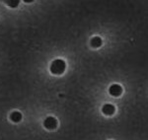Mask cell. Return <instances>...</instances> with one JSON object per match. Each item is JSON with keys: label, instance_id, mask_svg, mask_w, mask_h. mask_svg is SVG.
Returning <instances> with one entry per match:
<instances>
[{"label": "cell", "instance_id": "6da1fadb", "mask_svg": "<svg viewBox=\"0 0 148 140\" xmlns=\"http://www.w3.org/2000/svg\"><path fill=\"white\" fill-rule=\"evenodd\" d=\"M66 63L62 59H56L51 64V72L54 75H60L65 71Z\"/></svg>", "mask_w": 148, "mask_h": 140}, {"label": "cell", "instance_id": "7a4b0ae2", "mask_svg": "<svg viewBox=\"0 0 148 140\" xmlns=\"http://www.w3.org/2000/svg\"><path fill=\"white\" fill-rule=\"evenodd\" d=\"M44 126L46 127L47 129L52 130V129H56L57 126V120L56 118H54L53 117H49L45 120L44 122Z\"/></svg>", "mask_w": 148, "mask_h": 140}, {"label": "cell", "instance_id": "3957f363", "mask_svg": "<svg viewBox=\"0 0 148 140\" xmlns=\"http://www.w3.org/2000/svg\"><path fill=\"white\" fill-rule=\"evenodd\" d=\"M109 92L112 96L114 97H119L123 94V88H121V85H118V84H114L110 87L109 89Z\"/></svg>", "mask_w": 148, "mask_h": 140}, {"label": "cell", "instance_id": "277c9868", "mask_svg": "<svg viewBox=\"0 0 148 140\" xmlns=\"http://www.w3.org/2000/svg\"><path fill=\"white\" fill-rule=\"evenodd\" d=\"M102 111L106 115H113L114 111H116V108H114V106L111 105V104H106V105L103 106Z\"/></svg>", "mask_w": 148, "mask_h": 140}, {"label": "cell", "instance_id": "5b68a950", "mask_svg": "<svg viewBox=\"0 0 148 140\" xmlns=\"http://www.w3.org/2000/svg\"><path fill=\"white\" fill-rule=\"evenodd\" d=\"M10 120L13 122H19L22 120V113L20 111H13L10 115Z\"/></svg>", "mask_w": 148, "mask_h": 140}, {"label": "cell", "instance_id": "8992f818", "mask_svg": "<svg viewBox=\"0 0 148 140\" xmlns=\"http://www.w3.org/2000/svg\"><path fill=\"white\" fill-rule=\"evenodd\" d=\"M102 44H103V42H102V39L100 37H94L91 40V46L93 47H95V48L100 47L102 46Z\"/></svg>", "mask_w": 148, "mask_h": 140}, {"label": "cell", "instance_id": "52a82bcc", "mask_svg": "<svg viewBox=\"0 0 148 140\" xmlns=\"http://www.w3.org/2000/svg\"><path fill=\"white\" fill-rule=\"evenodd\" d=\"M5 3L8 6L12 7V8H15V7H17L19 5L20 1H19V0H7V1H5Z\"/></svg>", "mask_w": 148, "mask_h": 140}]
</instances>
